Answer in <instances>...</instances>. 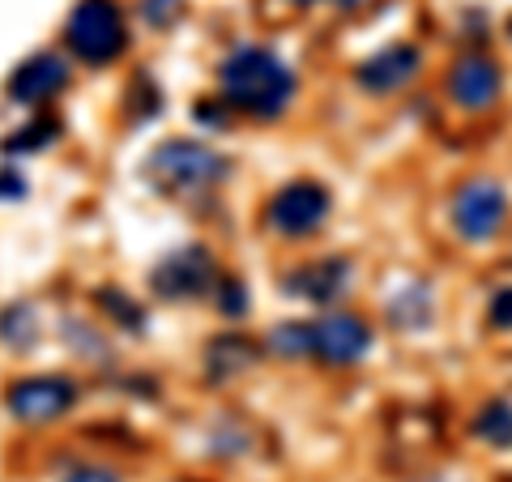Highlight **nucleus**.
Masks as SVG:
<instances>
[{"label": "nucleus", "instance_id": "obj_18", "mask_svg": "<svg viewBox=\"0 0 512 482\" xmlns=\"http://www.w3.org/2000/svg\"><path fill=\"white\" fill-rule=\"evenodd\" d=\"M299 5H316V0H299ZM342 9H355V5H363V0H338Z\"/></svg>", "mask_w": 512, "mask_h": 482}, {"label": "nucleus", "instance_id": "obj_2", "mask_svg": "<svg viewBox=\"0 0 512 482\" xmlns=\"http://www.w3.org/2000/svg\"><path fill=\"white\" fill-rule=\"evenodd\" d=\"M146 175L158 192L180 201L205 197L214 184L227 180V158L201 141H167L146 158Z\"/></svg>", "mask_w": 512, "mask_h": 482}, {"label": "nucleus", "instance_id": "obj_9", "mask_svg": "<svg viewBox=\"0 0 512 482\" xmlns=\"http://www.w3.org/2000/svg\"><path fill=\"white\" fill-rule=\"evenodd\" d=\"M214 278L218 273H214V261L205 248H180L154 269V286H158V295H167V299L201 295Z\"/></svg>", "mask_w": 512, "mask_h": 482}, {"label": "nucleus", "instance_id": "obj_14", "mask_svg": "<svg viewBox=\"0 0 512 482\" xmlns=\"http://www.w3.org/2000/svg\"><path fill=\"white\" fill-rule=\"evenodd\" d=\"M52 137H56V124H52V120H39V124L22 128V133H13L5 146H9V150H39L43 141H52Z\"/></svg>", "mask_w": 512, "mask_h": 482}, {"label": "nucleus", "instance_id": "obj_15", "mask_svg": "<svg viewBox=\"0 0 512 482\" xmlns=\"http://www.w3.org/2000/svg\"><path fill=\"white\" fill-rule=\"evenodd\" d=\"M491 325L495 329H512V286L495 291V299H491Z\"/></svg>", "mask_w": 512, "mask_h": 482}, {"label": "nucleus", "instance_id": "obj_17", "mask_svg": "<svg viewBox=\"0 0 512 482\" xmlns=\"http://www.w3.org/2000/svg\"><path fill=\"white\" fill-rule=\"evenodd\" d=\"M64 482H120V474L107 470V465H77V470Z\"/></svg>", "mask_w": 512, "mask_h": 482}, {"label": "nucleus", "instance_id": "obj_7", "mask_svg": "<svg viewBox=\"0 0 512 482\" xmlns=\"http://www.w3.org/2000/svg\"><path fill=\"white\" fill-rule=\"evenodd\" d=\"M73 401H77V389L69 376H30L5 393V410L18 423H52L60 414H69Z\"/></svg>", "mask_w": 512, "mask_h": 482}, {"label": "nucleus", "instance_id": "obj_4", "mask_svg": "<svg viewBox=\"0 0 512 482\" xmlns=\"http://www.w3.org/2000/svg\"><path fill=\"white\" fill-rule=\"evenodd\" d=\"M504 222H508V192H504V184H495V180L483 175V180H470V184L457 188V197H453V227H457V235H466L470 244H483V239L504 231Z\"/></svg>", "mask_w": 512, "mask_h": 482}, {"label": "nucleus", "instance_id": "obj_13", "mask_svg": "<svg viewBox=\"0 0 512 482\" xmlns=\"http://www.w3.org/2000/svg\"><path fill=\"white\" fill-rule=\"evenodd\" d=\"M478 436L495 448H512V406H504V401L487 406L478 414Z\"/></svg>", "mask_w": 512, "mask_h": 482}, {"label": "nucleus", "instance_id": "obj_16", "mask_svg": "<svg viewBox=\"0 0 512 482\" xmlns=\"http://www.w3.org/2000/svg\"><path fill=\"white\" fill-rule=\"evenodd\" d=\"M218 303H222V312H227V316H239V312H244V286H239L235 278H222Z\"/></svg>", "mask_w": 512, "mask_h": 482}, {"label": "nucleus", "instance_id": "obj_1", "mask_svg": "<svg viewBox=\"0 0 512 482\" xmlns=\"http://www.w3.org/2000/svg\"><path fill=\"white\" fill-rule=\"evenodd\" d=\"M222 99L256 120H278L295 94V73L269 47H239L222 60Z\"/></svg>", "mask_w": 512, "mask_h": 482}, {"label": "nucleus", "instance_id": "obj_10", "mask_svg": "<svg viewBox=\"0 0 512 482\" xmlns=\"http://www.w3.org/2000/svg\"><path fill=\"white\" fill-rule=\"evenodd\" d=\"M64 86H69V64L56 52H39L13 69L5 90H9V99H18V103H47V99H56Z\"/></svg>", "mask_w": 512, "mask_h": 482}, {"label": "nucleus", "instance_id": "obj_6", "mask_svg": "<svg viewBox=\"0 0 512 482\" xmlns=\"http://www.w3.org/2000/svg\"><path fill=\"white\" fill-rule=\"evenodd\" d=\"M372 346V329L367 320L350 316V312H329L308 325V355L325 359L333 367H346V363H359Z\"/></svg>", "mask_w": 512, "mask_h": 482}, {"label": "nucleus", "instance_id": "obj_12", "mask_svg": "<svg viewBox=\"0 0 512 482\" xmlns=\"http://www.w3.org/2000/svg\"><path fill=\"white\" fill-rule=\"evenodd\" d=\"M346 278H350V265L346 261H320V265H308L299 269L291 282H286V291H295L312 303H329L338 291H346Z\"/></svg>", "mask_w": 512, "mask_h": 482}, {"label": "nucleus", "instance_id": "obj_8", "mask_svg": "<svg viewBox=\"0 0 512 482\" xmlns=\"http://www.w3.org/2000/svg\"><path fill=\"white\" fill-rule=\"evenodd\" d=\"M504 94V69L483 52H470L453 64L448 73V99L466 111H487L491 103H500Z\"/></svg>", "mask_w": 512, "mask_h": 482}, {"label": "nucleus", "instance_id": "obj_5", "mask_svg": "<svg viewBox=\"0 0 512 482\" xmlns=\"http://www.w3.org/2000/svg\"><path fill=\"white\" fill-rule=\"evenodd\" d=\"M329 192L320 188L316 180H295L274 192V201L265 205V222L274 227L278 235L295 239V235H312L320 222L329 218Z\"/></svg>", "mask_w": 512, "mask_h": 482}, {"label": "nucleus", "instance_id": "obj_3", "mask_svg": "<svg viewBox=\"0 0 512 482\" xmlns=\"http://www.w3.org/2000/svg\"><path fill=\"white\" fill-rule=\"evenodd\" d=\"M64 39L86 64H107L124 52V13L116 0H77L69 22H64Z\"/></svg>", "mask_w": 512, "mask_h": 482}, {"label": "nucleus", "instance_id": "obj_11", "mask_svg": "<svg viewBox=\"0 0 512 482\" xmlns=\"http://www.w3.org/2000/svg\"><path fill=\"white\" fill-rule=\"evenodd\" d=\"M419 47H410V43H393V47H384V52L376 56H367L355 77H359V86L363 90H372V94H389V90H402L406 82H414V73H419Z\"/></svg>", "mask_w": 512, "mask_h": 482}]
</instances>
